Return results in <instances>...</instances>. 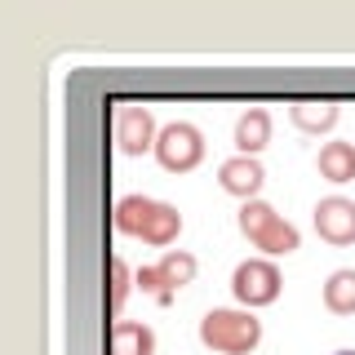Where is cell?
Segmentation results:
<instances>
[{"mask_svg":"<svg viewBox=\"0 0 355 355\" xmlns=\"http://www.w3.org/2000/svg\"><path fill=\"white\" fill-rule=\"evenodd\" d=\"M116 231L164 249V244H173L182 236V214L173 205H164V200H151V196H120L116 200Z\"/></svg>","mask_w":355,"mask_h":355,"instance_id":"cell-1","label":"cell"},{"mask_svg":"<svg viewBox=\"0 0 355 355\" xmlns=\"http://www.w3.org/2000/svg\"><path fill=\"white\" fill-rule=\"evenodd\" d=\"M200 342L218 355H249L262 342V320L244 306H214L200 320Z\"/></svg>","mask_w":355,"mask_h":355,"instance_id":"cell-2","label":"cell"},{"mask_svg":"<svg viewBox=\"0 0 355 355\" xmlns=\"http://www.w3.org/2000/svg\"><path fill=\"white\" fill-rule=\"evenodd\" d=\"M284 288V275L271 258H244L231 275V293L244 311H258V306H271Z\"/></svg>","mask_w":355,"mask_h":355,"instance_id":"cell-3","label":"cell"},{"mask_svg":"<svg viewBox=\"0 0 355 355\" xmlns=\"http://www.w3.org/2000/svg\"><path fill=\"white\" fill-rule=\"evenodd\" d=\"M155 160L169 173H191L200 160H205V133H200L191 120H173V125L160 129L155 138Z\"/></svg>","mask_w":355,"mask_h":355,"instance_id":"cell-4","label":"cell"},{"mask_svg":"<svg viewBox=\"0 0 355 355\" xmlns=\"http://www.w3.org/2000/svg\"><path fill=\"white\" fill-rule=\"evenodd\" d=\"M315 231H320V240L338 244V249L355 244V200H347V196H324L315 205Z\"/></svg>","mask_w":355,"mask_h":355,"instance_id":"cell-5","label":"cell"},{"mask_svg":"<svg viewBox=\"0 0 355 355\" xmlns=\"http://www.w3.org/2000/svg\"><path fill=\"white\" fill-rule=\"evenodd\" d=\"M155 138H160V129H155V120H151L147 107L129 103V107L116 111V142H120V151H129V155L155 151Z\"/></svg>","mask_w":355,"mask_h":355,"instance_id":"cell-6","label":"cell"},{"mask_svg":"<svg viewBox=\"0 0 355 355\" xmlns=\"http://www.w3.org/2000/svg\"><path fill=\"white\" fill-rule=\"evenodd\" d=\"M218 182H222V191L236 196V200H258L266 173H262L258 155H231V160L218 164Z\"/></svg>","mask_w":355,"mask_h":355,"instance_id":"cell-7","label":"cell"},{"mask_svg":"<svg viewBox=\"0 0 355 355\" xmlns=\"http://www.w3.org/2000/svg\"><path fill=\"white\" fill-rule=\"evenodd\" d=\"M231 142H236V155H258L266 142H271V111H266V107H249L236 120Z\"/></svg>","mask_w":355,"mask_h":355,"instance_id":"cell-8","label":"cell"},{"mask_svg":"<svg viewBox=\"0 0 355 355\" xmlns=\"http://www.w3.org/2000/svg\"><path fill=\"white\" fill-rule=\"evenodd\" d=\"M315 169H320V178L324 182H351L355 178V147L351 142H324L320 147V155H315Z\"/></svg>","mask_w":355,"mask_h":355,"instance_id":"cell-9","label":"cell"},{"mask_svg":"<svg viewBox=\"0 0 355 355\" xmlns=\"http://www.w3.org/2000/svg\"><path fill=\"white\" fill-rule=\"evenodd\" d=\"M111 355H155V333L138 320H116L111 324Z\"/></svg>","mask_w":355,"mask_h":355,"instance_id":"cell-10","label":"cell"},{"mask_svg":"<svg viewBox=\"0 0 355 355\" xmlns=\"http://www.w3.org/2000/svg\"><path fill=\"white\" fill-rule=\"evenodd\" d=\"M253 249H262V258H280V253L302 249V236H297V227H293V222L275 218L271 227L262 231V236H253Z\"/></svg>","mask_w":355,"mask_h":355,"instance_id":"cell-11","label":"cell"},{"mask_svg":"<svg viewBox=\"0 0 355 355\" xmlns=\"http://www.w3.org/2000/svg\"><path fill=\"white\" fill-rule=\"evenodd\" d=\"M288 116H293V125L302 133H329L338 125V103H293Z\"/></svg>","mask_w":355,"mask_h":355,"instance_id":"cell-12","label":"cell"},{"mask_svg":"<svg viewBox=\"0 0 355 355\" xmlns=\"http://www.w3.org/2000/svg\"><path fill=\"white\" fill-rule=\"evenodd\" d=\"M324 306L333 315H355V271L351 266H342V271H333L324 280Z\"/></svg>","mask_w":355,"mask_h":355,"instance_id":"cell-13","label":"cell"},{"mask_svg":"<svg viewBox=\"0 0 355 355\" xmlns=\"http://www.w3.org/2000/svg\"><path fill=\"white\" fill-rule=\"evenodd\" d=\"M155 266H160V275H164V284H169V288H173V293H178V288H187V284H191V280H196V271H200V262H196V253H187V249H164V258H160V262H155Z\"/></svg>","mask_w":355,"mask_h":355,"instance_id":"cell-14","label":"cell"},{"mask_svg":"<svg viewBox=\"0 0 355 355\" xmlns=\"http://www.w3.org/2000/svg\"><path fill=\"white\" fill-rule=\"evenodd\" d=\"M275 218H280V214H275V209L266 205V200H244V205H240V214H236L240 231H244V236H249V240H253V236H262V231L271 227Z\"/></svg>","mask_w":355,"mask_h":355,"instance_id":"cell-15","label":"cell"},{"mask_svg":"<svg viewBox=\"0 0 355 355\" xmlns=\"http://www.w3.org/2000/svg\"><path fill=\"white\" fill-rule=\"evenodd\" d=\"M133 275H138V271H129L125 258H111V306H116V311L129 302V288L138 284Z\"/></svg>","mask_w":355,"mask_h":355,"instance_id":"cell-16","label":"cell"},{"mask_svg":"<svg viewBox=\"0 0 355 355\" xmlns=\"http://www.w3.org/2000/svg\"><path fill=\"white\" fill-rule=\"evenodd\" d=\"M133 280H138V288H142V293H151V297H155V302H169V297H173V288H169V284H164V275H160V266H142V271H138V275H133Z\"/></svg>","mask_w":355,"mask_h":355,"instance_id":"cell-17","label":"cell"},{"mask_svg":"<svg viewBox=\"0 0 355 355\" xmlns=\"http://www.w3.org/2000/svg\"><path fill=\"white\" fill-rule=\"evenodd\" d=\"M333 355H355V351H333Z\"/></svg>","mask_w":355,"mask_h":355,"instance_id":"cell-18","label":"cell"}]
</instances>
